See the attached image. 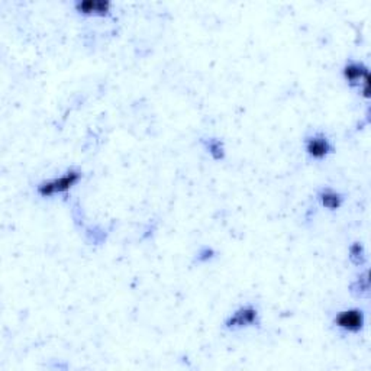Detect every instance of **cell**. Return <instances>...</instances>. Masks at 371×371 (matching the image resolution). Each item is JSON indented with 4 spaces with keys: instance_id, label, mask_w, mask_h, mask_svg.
<instances>
[{
    "instance_id": "4",
    "label": "cell",
    "mask_w": 371,
    "mask_h": 371,
    "mask_svg": "<svg viewBox=\"0 0 371 371\" xmlns=\"http://www.w3.org/2000/svg\"><path fill=\"white\" fill-rule=\"evenodd\" d=\"M304 153L313 161H322L335 153L334 144L324 132H316L304 138Z\"/></svg>"
},
{
    "instance_id": "11",
    "label": "cell",
    "mask_w": 371,
    "mask_h": 371,
    "mask_svg": "<svg viewBox=\"0 0 371 371\" xmlns=\"http://www.w3.org/2000/svg\"><path fill=\"white\" fill-rule=\"evenodd\" d=\"M214 257H215V251L212 248H209V247H205V248H202L201 251H199L196 260H197V262H207Z\"/></svg>"
},
{
    "instance_id": "2",
    "label": "cell",
    "mask_w": 371,
    "mask_h": 371,
    "mask_svg": "<svg viewBox=\"0 0 371 371\" xmlns=\"http://www.w3.org/2000/svg\"><path fill=\"white\" fill-rule=\"evenodd\" d=\"M261 324V313L260 309L253 303L243 304V306L234 311L223 322V326L228 330H241L247 328H256Z\"/></svg>"
},
{
    "instance_id": "10",
    "label": "cell",
    "mask_w": 371,
    "mask_h": 371,
    "mask_svg": "<svg viewBox=\"0 0 371 371\" xmlns=\"http://www.w3.org/2000/svg\"><path fill=\"white\" fill-rule=\"evenodd\" d=\"M368 291H370V278L368 271L366 270L363 274L357 277V280L351 284V293L359 297H363L368 295Z\"/></svg>"
},
{
    "instance_id": "1",
    "label": "cell",
    "mask_w": 371,
    "mask_h": 371,
    "mask_svg": "<svg viewBox=\"0 0 371 371\" xmlns=\"http://www.w3.org/2000/svg\"><path fill=\"white\" fill-rule=\"evenodd\" d=\"M82 179H83V173L80 170L69 168L58 177L38 183L35 192L39 197L51 199L58 194L69 193L73 188H76V186L82 181Z\"/></svg>"
},
{
    "instance_id": "6",
    "label": "cell",
    "mask_w": 371,
    "mask_h": 371,
    "mask_svg": "<svg viewBox=\"0 0 371 371\" xmlns=\"http://www.w3.org/2000/svg\"><path fill=\"white\" fill-rule=\"evenodd\" d=\"M74 10L87 18H108L112 13V3L108 0H77Z\"/></svg>"
},
{
    "instance_id": "3",
    "label": "cell",
    "mask_w": 371,
    "mask_h": 371,
    "mask_svg": "<svg viewBox=\"0 0 371 371\" xmlns=\"http://www.w3.org/2000/svg\"><path fill=\"white\" fill-rule=\"evenodd\" d=\"M333 325L346 334H360L366 326V313L360 308L339 311L333 317Z\"/></svg>"
},
{
    "instance_id": "9",
    "label": "cell",
    "mask_w": 371,
    "mask_h": 371,
    "mask_svg": "<svg viewBox=\"0 0 371 371\" xmlns=\"http://www.w3.org/2000/svg\"><path fill=\"white\" fill-rule=\"evenodd\" d=\"M348 258L357 267L364 266L366 261H367V256H366V249H364L361 243H354L350 245Z\"/></svg>"
},
{
    "instance_id": "5",
    "label": "cell",
    "mask_w": 371,
    "mask_h": 371,
    "mask_svg": "<svg viewBox=\"0 0 371 371\" xmlns=\"http://www.w3.org/2000/svg\"><path fill=\"white\" fill-rule=\"evenodd\" d=\"M342 77L350 86L359 87L361 95L368 99V69L359 61H348L342 69Z\"/></svg>"
},
{
    "instance_id": "8",
    "label": "cell",
    "mask_w": 371,
    "mask_h": 371,
    "mask_svg": "<svg viewBox=\"0 0 371 371\" xmlns=\"http://www.w3.org/2000/svg\"><path fill=\"white\" fill-rule=\"evenodd\" d=\"M202 144L207 154L216 161L225 158V144L219 138H203Z\"/></svg>"
},
{
    "instance_id": "7",
    "label": "cell",
    "mask_w": 371,
    "mask_h": 371,
    "mask_svg": "<svg viewBox=\"0 0 371 371\" xmlns=\"http://www.w3.org/2000/svg\"><path fill=\"white\" fill-rule=\"evenodd\" d=\"M317 202L321 203V206L326 210H338L342 207L344 201H346V197H344L342 193L330 189V188H324L316 194Z\"/></svg>"
}]
</instances>
